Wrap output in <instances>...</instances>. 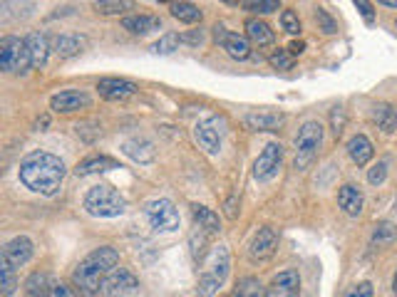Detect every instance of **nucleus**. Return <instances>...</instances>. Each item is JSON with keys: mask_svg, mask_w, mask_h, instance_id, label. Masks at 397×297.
<instances>
[{"mask_svg": "<svg viewBox=\"0 0 397 297\" xmlns=\"http://www.w3.org/2000/svg\"><path fill=\"white\" fill-rule=\"evenodd\" d=\"M181 38L176 33H167L164 38H159L157 43L152 45V52L154 55H172L174 50H179Z\"/></svg>", "mask_w": 397, "mask_h": 297, "instance_id": "34", "label": "nucleus"}, {"mask_svg": "<svg viewBox=\"0 0 397 297\" xmlns=\"http://www.w3.org/2000/svg\"><path fill=\"white\" fill-rule=\"evenodd\" d=\"M343 297H372V282H358Z\"/></svg>", "mask_w": 397, "mask_h": 297, "instance_id": "43", "label": "nucleus"}, {"mask_svg": "<svg viewBox=\"0 0 397 297\" xmlns=\"http://www.w3.org/2000/svg\"><path fill=\"white\" fill-rule=\"evenodd\" d=\"M231 297H268L266 287L261 285V280L253 275L249 277H241L239 285L234 287V295Z\"/></svg>", "mask_w": 397, "mask_h": 297, "instance_id": "31", "label": "nucleus"}, {"mask_svg": "<svg viewBox=\"0 0 397 297\" xmlns=\"http://www.w3.org/2000/svg\"><path fill=\"white\" fill-rule=\"evenodd\" d=\"M278 248V233L273 228H258V233L253 236L249 245V258L253 263H261V260H268Z\"/></svg>", "mask_w": 397, "mask_h": 297, "instance_id": "14", "label": "nucleus"}, {"mask_svg": "<svg viewBox=\"0 0 397 297\" xmlns=\"http://www.w3.org/2000/svg\"><path fill=\"white\" fill-rule=\"evenodd\" d=\"M191 216H194V223L202 231H207L209 236H218L221 233V221H218V216L211 211V208H207V205H199L194 203L191 205Z\"/></svg>", "mask_w": 397, "mask_h": 297, "instance_id": "21", "label": "nucleus"}, {"mask_svg": "<svg viewBox=\"0 0 397 297\" xmlns=\"http://www.w3.org/2000/svg\"><path fill=\"white\" fill-rule=\"evenodd\" d=\"M181 43H189V45H202L204 43V33L202 30H191V33L186 35H179Z\"/></svg>", "mask_w": 397, "mask_h": 297, "instance_id": "46", "label": "nucleus"}, {"mask_svg": "<svg viewBox=\"0 0 397 297\" xmlns=\"http://www.w3.org/2000/svg\"><path fill=\"white\" fill-rule=\"evenodd\" d=\"M281 27L286 30L288 35H298L300 33V20L293 10H283L281 13Z\"/></svg>", "mask_w": 397, "mask_h": 297, "instance_id": "40", "label": "nucleus"}, {"mask_svg": "<svg viewBox=\"0 0 397 297\" xmlns=\"http://www.w3.org/2000/svg\"><path fill=\"white\" fill-rule=\"evenodd\" d=\"M85 211L95 218H115L127 211V201L115 186L99 184L85 194Z\"/></svg>", "mask_w": 397, "mask_h": 297, "instance_id": "4", "label": "nucleus"}, {"mask_svg": "<svg viewBox=\"0 0 397 297\" xmlns=\"http://www.w3.org/2000/svg\"><path fill=\"white\" fill-rule=\"evenodd\" d=\"M122 149H125L127 157L134 159L137 164H149L154 159V146L149 144L147 139H127L125 144H122Z\"/></svg>", "mask_w": 397, "mask_h": 297, "instance_id": "26", "label": "nucleus"}, {"mask_svg": "<svg viewBox=\"0 0 397 297\" xmlns=\"http://www.w3.org/2000/svg\"><path fill=\"white\" fill-rule=\"evenodd\" d=\"M353 3L358 6V10H360V15H363V20L368 22V25H372V22H375V10H372L370 0H353Z\"/></svg>", "mask_w": 397, "mask_h": 297, "instance_id": "42", "label": "nucleus"}, {"mask_svg": "<svg viewBox=\"0 0 397 297\" xmlns=\"http://www.w3.org/2000/svg\"><path fill=\"white\" fill-rule=\"evenodd\" d=\"M30 258H33V240L25 236L13 238L11 243L3 245V253H0V263L13 265L15 270L25 263H30Z\"/></svg>", "mask_w": 397, "mask_h": 297, "instance_id": "12", "label": "nucleus"}, {"mask_svg": "<svg viewBox=\"0 0 397 297\" xmlns=\"http://www.w3.org/2000/svg\"><path fill=\"white\" fill-rule=\"evenodd\" d=\"M112 168H120V164L112 157H90L82 164H77V176H90V173H104L112 171Z\"/></svg>", "mask_w": 397, "mask_h": 297, "instance_id": "27", "label": "nucleus"}, {"mask_svg": "<svg viewBox=\"0 0 397 297\" xmlns=\"http://www.w3.org/2000/svg\"><path fill=\"white\" fill-rule=\"evenodd\" d=\"M316 22H318V27H321V30H323V33H326V35L337 33V22L333 20L330 13L323 10V8H318V10H316Z\"/></svg>", "mask_w": 397, "mask_h": 297, "instance_id": "39", "label": "nucleus"}, {"mask_svg": "<svg viewBox=\"0 0 397 297\" xmlns=\"http://www.w3.org/2000/svg\"><path fill=\"white\" fill-rule=\"evenodd\" d=\"M226 6H239V0H223Z\"/></svg>", "mask_w": 397, "mask_h": 297, "instance_id": "51", "label": "nucleus"}, {"mask_svg": "<svg viewBox=\"0 0 397 297\" xmlns=\"http://www.w3.org/2000/svg\"><path fill=\"white\" fill-rule=\"evenodd\" d=\"M337 205L343 208L345 216L358 218L360 213H363L365 198H363V194H360V189L345 184V186H340V189H337Z\"/></svg>", "mask_w": 397, "mask_h": 297, "instance_id": "17", "label": "nucleus"}, {"mask_svg": "<svg viewBox=\"0 0 397 297\" xmlns=\"http://www.w3.org/2000/svg\"><path fill=\"white\" fill-rule=\"evenodd\" d=\"M281 164H283V146L273 141V144H268L266 149H263L261 157H258L256 164H253V178L266 184V181H271V178L278 173Z\"/></svg>", "mask_w": 397, "mask_h": 297, "instance_id": "10", "label": "nucleus"}, {"mask_svg": "<svg viewBox=\"0 0 397 297\" xmlns=\"http://www.w3.org/2000/svg\"><path fill=\"white\" fill-rule=\"evenodd\" d=\"M223 50L229 52V57L234 59H249L251 57V40L246 35L239 33H229L226 43H223Z\"/></svg>", "mask_w": 397, "mask_h": 297, "instance_id": "28", "label": "nucleus"}, {"mask_svg": "<svg viewBox=\"0 0 397 297\" xmlns=\"http://www.w3.org/2000/svg\"><path fill=\"white\" fill-rule=\"evenodd\" d=\"M0 287H3V297H13L18 290V273L13 265L0 263Z\"/></svg>", "mask_w": 397, "mask_h": 297, "instance_id": "33", "label": "nucleus"}, {"mask_svg": "<svg viewBox=\"0 0 397 297\" xmlns=\"http://www.w3.org/2000/svg\"><path fill=\"white\" fill-rule=\"evenodd\" d=\"M268 297H298L300 292V275L298 270H283L273 275V280L266 287Z\"/></svg>", "mask_w": 397, "mask_h": 297, "instance_id": "15", "label": "nucleus"}, {"mask_svg": "<svg viewBox=\"0 0 397 297\" xmlns=\"http://www.w3.org/2000/svg\"><path fill=\"white\" fill-rule=\"evenodd\" d=\"M244 8L249 13H258V15H268V13H276L278 8V0H241Z\"/></svg>", "mask_w": 397, "mask_h": 297, "instance_id": "35", "label": "nucleus"}, {"mask_svg": "<svg viewBox=\"0 0 397 297\" xmlns=\"http://www.w3.org/2000/svg\"><path fill=\"white\" fill-rule=\"evenodd\" d=\"M25 43H27V48H30V57H33L35 70L45 67V62H48V55H50V40L45 38V35H40V33H30Z\"/></svg>", "mask_w": 397, "mask_h": 297, "instance_id": "24", "label": "nucleus"}, {"mask_svg": "<svg viewBox=\"0 0 397 297\" xmlns=\"http://www.w3.org/2000/svg\"><path fill=\"white\" fill-rule=\"evenodd\" d=\"M172 17H176L179 22H186V25H196V22H202V10L194 3L179 0V3H172Z\"/></svg>", "mask_w": 397, "mask_h": 297, "instance_id": "29", "label": "nucleus"}, {"mask_svg": "<svg viewBox=\"0 0 397 297\" xmlns=\"http://www.w3.org/2000/svg\"><path fill=\"white\" fill-rule=\"evenodd\" d=\"M53 297H80V290H77V287L65 285V282H55Z\"/></svg>", "mask_w": 397, "mask_h": 297, "instance_id": "44", "label": "nucleus"}, {"mask_svg": "<svg viewBox=\"0 0 397 297\" xmlns=\"http://www.w3.org/2000/svg\"><path fill=\"white\" fill-rule=\"evenodd\" d=\"M273 70H293L295 65V57L291 55V50H276V52L268 57Z\"/></svg>", "mask_w": 397, "mask_h": 297, "instance_id": "36", "label": "nucleus"}, {"mask_svg": "<svg viewBox=\"0 0 397 297\" xmlns=\"http://www.w3.org/2000/svg\"><path fill=\"white\" fill-rule=\"evenodd\" d=\"M20 181L25 189L43 196H55L65 178V164L48 152H33L20 161Z\"/></svg>", "mask_w": 397, "mask_h": 297, "instance_id": "1", "label": "nucleus"}, {"mask_svg": "<svg viewBox=\"0 0 397 297\" xmlns=\"http://www.w3.org/2000/svg\"><path fill=\"white\" fill-rule=\"evenodd\" d=\"M348 154H350V159H353V164L365 166V164L372 159L375 149H372V141L368 139L365 134H355L353 139L348 141Z\"/></svg>", "mask_w": 397, "mask_h": 297, "instance_id": "22", "label": "nucleus"}, {"mask_svg": "<svg viewBox=\"0 0 397 297\" xmlns=\"http://www.w3.org/2000/svg\"><path fill=\"white\" fill-rule=\"evenodd\" d=\"M139 280H137L134 273H130L127 268H115L109 273V277L102 285V295L104 297H127L132 292H137Z\"/></svg>", "mask_w": 397, "mask_h": 297, "instance_id": "11", "label": "nucleus"}, {"mask_svg": "<svg viewBox=\"0 0 397 297\" xmlns=\"http://www.w3.org/2000/svg\"><path fill=\"white\" fill-rule=\"evenodd\" d=\"M372 245H377V248H387V245L397 243V228L392 226L390 221H380L375 223V228H372Z\"/></svg>", "mask_w": 397, "mask_h": 297, "instance_id": "30", "label": "nucleus"}, {"mask_svg": "<svg viewBox=\"0 0 397 297\" xmlns=\"http://www.w3.org/2000/svg\"><path fill=\"white\" fill-rule=\"evenodd\" d=\"M122 27L132 35H149L162 27V20L157 15H127L122 20Z\"/></svg>", "mask_w": 397, "mask_h": 297, "instance_id": "20", "label": "nucleus"}, {"mask_svg": "<svg viewBox=\"0 0 397 297\" xmlns=\"http://www.w3.org/2000/svg\"><path fill=\"white\" fill-rule=\"evenodd\" d=\"M85 45H88V40L82 35H53L50 38V50L60 57H75L85 50Z\"/></svg>", "mask_w": 397, "mask_h": 297, "instance_id": "18", "label": "nucleus"}, {"mask_svg": "<svg viewBox=\"0 0 397 297\" xmlns=\"http://www.w3.org/2000/svg\"><path fill=\"white\" fill-rule=\"evenodd\" d=\"M117 265H120V253L115 248H109V245H102V248L92 250L88 258L80 260V265L72 273V282H75V287L82 295L95 297L102 292L104 280H107L109 273L115 270Z\"/></svg>", "mask_w": 397, "mask_h": 297, "instance_id": "2", "label": "nucleus"}, {"mask_svg": "<svg viewBox=\"0 0 397 297\" xmlns=\"http://www.w3.org/2000/svg\"><path fill=\"white\" fill-rule=\"evenodd\" d=\"M95 8L102 15H125V13L134 10V0H95Z\"/></svg>", "mask_w": 397, "mask_h": 297, "instance_id": "32", "label": "nucleus"}, {"mask_svg": "<svg viewBox=\"0 0 397 297\" xmlns=\"http://www.w3.org/2000/svg\"><path fill=\"white\" fill-rule=\"evenodd\" d=\"M207 238H209V233H207V231H202V228H199V226H196V231L191 233L189 243H191V253H194V258H196V260L204 258V245H207Z\"/></svg>", "mask_w": 397, "mask_h": 297, "instance_id": "38", "label": "nucleus"}, {"mask_svg": "<svg viewBox=\"0 0 397 297\" xmlns=\"http://www.w3.org/2000/svg\"><path fill=\"white\" fill-rule=\"evenodd\" d=\"M90 107H92V97L82 89H62V92L50 97V109L57 114H72Z\"/></svg>", "mask_w": 397, "mask_h": 297, "instance_id": "9", "label": "nucleus"}, {"mask_svg": "<svg viewBox=\"0 0 397 297\" xmlns=\"http://www.w3.org/2000/svg\"><path fill=\"white\" fill-rule=\"evenodd\" d=\"M392 290H395V295H397V273H395V277H392Z\"/></svg>", "mask_w": 397, "mask_h": 297, "instance_id": "50", "label": "nucleus"}, {"mask_svg": "<svg viewBox=\"0 0 397 297\" xmlns=\"http://www.w3.org/2000/svg\"><path fill=\"white\" fill-rule=\"evenodd\" d=\"M377 3H382L387 8H397V0H377Z\"/></svg>", "mask_w": 397, "mask_h": 297, "instance_id": "49", "label": "nucleus"}, {"mask_svg": "<svg viewBox=\"0 0 397 297\" xmlns=\"http://www.w3.org/2000/svg\"><path fill=\"white\" fill-rule=\"evenodd\" d=\"M246 38L253 45H258V48H268V45L276 43V33L271 30V25L258 20V17H249L246 20Z\"/></svg>", "mask_w": 397, "mask_h": 297, "instance_id": "19", "label": "nucleus"}, {"mask_svg": "<svg viewBox=\"0 0 397 297\" xmlns=\"http://www.w3.org/2000/svg\"><path fill=\"white\" fill-rule=\"evenodd\" d=\"M194 139L199 141V146H202L204 152L216 157L221 152V141H223V119L211 117L199 122L194 126Z\"/></svg>", "mask_w": 397, "mask_h": 297, "instance_id": "8", "label": "nucleus"}, {"mask_svg": "<svg viewBox=\"0 0 397 297\" xmlns=\"http://www.w3.org/2000/svg\"><path fill=\"white\" fill-rule=\"evenodd\" d=\"M372 122L377 124V129H382L385 134H392L397 129V112L392 104L387 102H377L372 107Z\"/></svg>", "mask_w": 397, "mask_h": 297, "instance_id": "25", "label": "nucleus"}, {"mask_svg": "<svg viewBox=\"0 0 397 297\" xmlns=\"http://www.w3.org/2000/svg\"><path fill=\"white\" fill-rule=\"evenodd\" d=\"M144 216H147L149 226L154 228L157 233H174L179 228L181 218L176 205L172 203L169 198H154L144 205Z\"/></svg>", "mask_w": 397, "mask_h": 297, "instance_id": "7", "label": "nucleus"}, {"mask_svg": "<svg viewBox=\"0 0 397 297\" xmlns=\"http://www.w3.org/2000/svg\"><path fill=\"white\" fill-rule=\"evenodd\" d=\"M345 122H348V117H345V109L343 107H333L330 109V131L333 136H343L345 131Z\"/></svg>", "mask_w": 397, "mask_h": 297, "instance_id": "37", "label": "nucleus"}, {"mask_svg": "<svg viewBox=\"0 0 397 297\" xmlns=\"http://www.w3.org/2000/svg\"><path fill=\"white\" fill-rule=\"evenodd\" d=\"M387 176V161H377L375 166L368 171V181H370L372 186H380L382 181H385Z\"/></svg>", "mask_w": 397, "mask_h": 297, "instance_id": "41", "label": "nucleus"}, {"mask_svg": "<svg viewBox=\"0 0 397 297\" xmlns=\"http://www.w3.org/2000/svg\"><path fill=\"white\" fill-rule=\"evenodd\" d=\"M395 211H397V198H395Z\"/></svg>", "mask_w": 397, "mask_h": 297, "instance_id": "52", "label": "nucleus"}, {"mask_svg": "<svg viewBox=\"0 0 397 297\" xmlns=\"http://www.w3.org/2000/svg\"><path fill=\"white\" fill-rule=\"evenodd\" d=\"M288 50H291V55H293V57H295V55H303L305 52V43H303V40H293V43L288 45Z\"/></svg>", "mask_w": 397, "mask_h": 297, "instance_id": "48", "label": "nucleus"}, {"mask_svg": "<svg viewBox=\"0 0 397 297\" xmlns=\"http://www.w3.org/2000/svg\"><path fill=\"white\" fill-rule=\"evenodd\" d=\"M99 97H104L107 102H125V99L134 97L137 85L130 80H122V77H104L97 82Z\"/></svg>", "mask_w": 397, "mask_h": 297, "instance_id": "13", "label": "nucleus"}, {"mask_svg": "<svg viewBox=\"0 0 397 297\" xmlns=\"http://www.w3.org/2000/svg\"><path fill=\"white\" fill-rule=\"evenodd\" d=\"M159 3H167V0H159Z\"/></svg>", "mask_w": 397, "mask_h": 297, "instance_id": "53", "label": "nucleus"}, {"mask_svg": "<svg viewBox=\"0 0 397 297\" xmlns=\"http://www.w3.org/2000/svg\"><path fill=\"white\" fill-rule=\"evenodd\" d=\"M231 270V255L226 245H216L211 248V253L207 255L202 268V275H199V285H196V295L199 297H214L221 285L226 282Z\"/></svg>", "mask_w": 397, "mask_h": 297, "instance_id": "3", "label": "nucleus"}, {"mask_svg": "<svg viewBox=\"0 0 397 297\" xmlns=\"http://www.w3.org/2000/svg\"><path fill=\"white\" fill-rule=\"evenodd\" d=\"M0 67L11 75H22L33 67V57H30V48L25 40L15 35H6L0 40Z\"/></svg>", "mask_w": 397, "mask_h": 297, "instance_id": "6", "label": "nucleus"}, {"mask_svg": "<svg viewBox=\"0 0 397 297\" xmlns=\"http://www.w3.org/2000/svg\"><path fill=\"white\" fill-rule=\"evenodd\" d=\"M226 38H229V30H226V27H223L221 22H216V25H214V43L221 45V48H223Z\"/></svg>", "mask_w": 397, "mask_h": 297, "instance_id": "47", "label": "nucleus"}, {"mask_svg": "<svg viewBox=\"0 0 397 297\" xmlns=\"http://www.w3.org/2000/svg\"><path fill=\"white\" fill-rule=\"evenodd\" d=\"M286 122L283 112H249L244 117V126L251 131H273Z\"/></svg>", "mask_w": 397, "mask_h": 297, "instance_id": "16", "label": "nucleus"}, {"mask_svg": "<svg viewBox=\"0 0 397 297\" xmlns=\"http://www.w3.org/2000/svg\"><path fill=\"white\" fill-rule=\"evenodd\" d=\"M223 208H226V218H231V221H234V218L239 216V211H236V208H239V194L231 196V198L226 201V205H223Z\"/></svg>", "mask_w": 397, "mask_h": 297, "instance_id": "45", "label": "nucleus"}, {"mask_svg": "<svg viewBox=\"0 0 397 297\" xmlns=\"http://www.w3.org/2000/svg\"><path fill=\"white\" fill-rule=\"evenodd\" d=\"M323 144V124L310 119L298 129V136H295V168L298 171H305L310 164L316 161L318 152H321Z\"/></svg>", "mask_w": 397, "mask_h": 297, "instance_id": "5", "label": "nucleus"}, {"mask_svg": "<svg viewBox=\"0 0 397 297\" xmlns=\"http://www.w3.org/2000/svg\"><path fill=\"white\" fill-rule=\"evenodd\" d=\"M55 280L48 273H33L25 280V295L27 297H53Z\"/></svg>", "mask_w": 397, "mask_h": 297, "instance_id": "23", "label": "nucleus"}]
</instances>
